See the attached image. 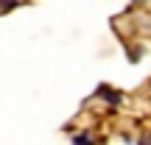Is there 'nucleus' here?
Wrapping results in <instances>:
<instances>
[{
	"label": "nucleus",
	"instance_id": "2",
	"mask_svg": "<svg viewBox=\"0 0 151 145\" xmlns=\"http://www.w3.org/2000/svg\"><path fill=\"white\" fill-rule=\"evenodd\" d=\"M20 6V0H0V11H11Z\"/></svg>",
	"mask_w": 151,
	"mask_h": 145
},
{
	"label": "nucleus",
	"instance_id": "3",
	"mask_svg": "<svg viewBox=\"0 0 151 145\" xmlns=\"http://www.w3.org/2000/svg\"><path fill=\"white\" fill-rule=\"evenodd\" d=\"M73 142H90V137H87V134H76Z\"/></svg>",
	"mask_w": 151,
	"mask_h": 145
},
{
	"label": "nucleus",
	"instance_id": "1",
	"mask_svg": "<svg viewBox=\"0 0 151 145\" xmlns=\"http://www.w3.org/2000/svg\"><path fill=\"white\" fill-rule=\"evenodd\" d=\"M98 95H101L106 103H112V106H118V103L123 101V95H120V92H115V89H109V86H98Z\"/></svg>",
	"mask_w": 151,
	"mask_h": 145
}]
</instances>
